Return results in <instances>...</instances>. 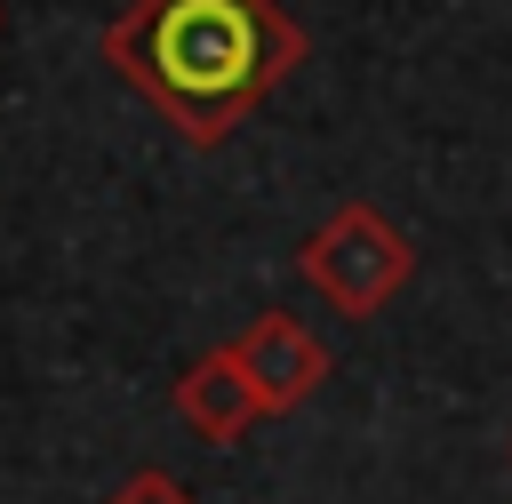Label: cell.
Wrapping results in <instances>:
<instances>
[{"label":"cell","instance_id":"cell-1","mask_svg":"<svg viewBox=\"0 0 512 504\" xmlns=\"http://www.w3.org/2000/svg\"><path fill=\"white\" fill-rule=\"evenodd\" d=\"M304 56L312 40L280 0H128L104 24V64L192 152H216Z\"/></svg>","mask_w":512,"mask_h":504},{"label":"cell","instance_id":"cell-2","mask_svg":"<svg viewBox=\"0 0 512 504\" xmlns=\"http://www.w3.org/2000/svg\"><path fill=\"white\" fill-rule=\"evenodd\" d=\"M296 272H304V288L328 304V312H344V320H376L400 288H408V272H416V240L376 208V200H336L312 232H304V248H296Z\"/></svg>","mask_w":512,"mask_h":504},{"label":"cell","instance_id":"cell-3","mask_svg":"<svg viewBox=\"0 0 512 504\" xmlns=\"http://www.w3.org/2000/svg\"><path fill=\"white\" fill-rule=\"evenodd\" d=\"M224 344H232V360L248 368L264 416H288V408H304V400L328 384V344H320L296 312H256V320H248L240 336H224Z\"/></svg>","mask_w":512,"mask_h":504},{"label":"cell","instance_id":"cell-4","mask_svg":"<svg viewBox=\"0 0 512 504\" xmlns=\"http://www.w3.org/2000/svg\"><path fill=\"white\" fill-rule=\"evenodd\" d=\"M176 416L200 432V440H216V448H232L240 432H256L264 424V400H256V384H248V368L232 360V344H208L184 376H176Z\"/></svg>","mask_w":512,"mask_h":504},{"label":"cell","instance_id":"cell-5","mask_svg":"<svg viewBox=\"0 0 512 504\" xmlns=\"http://www.w3.org/2000/svg\"><path fill=\"white\" fill-rule=\"evenodd\" d=\"M104 504H192V488H176L160 464H144V472H128V480H120Z\"/></svg>","mask_w":512,"mask_h":504},{"label":"cell","instance_id":"cell-6","mask_svg":"<svg viewBox=\"0 0 512 504\" xmlns=\"http://www.w3.org/2000/svg\"><path fill=\"white\" fill-rule=\"evenodd\" d=\"M0 24H8V16H0Z\"/></svg>","mask_w":512,"mask_h":504}]
</instances>
